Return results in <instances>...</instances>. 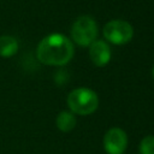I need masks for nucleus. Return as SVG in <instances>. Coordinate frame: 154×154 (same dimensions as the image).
Here are the masks:
<instances>
[{"label":"nucleus","instance_id":"nucleus-1","mask_svg":"<svg viewBox=\"0 0 154 154\" xmlns=\"http://www.w3.org/2000/svg\"><path fill=\"white\" fill-rule=\"evenodd\" d=\"M73 45L63 34H51L43 37L36 48L37 59L45 65L63 66L73 57Z\"/></svg>","mask_w":154,"mask_h":154},{"label":"nucleus","instance_id":"nucleus-2","mask_svg":"<svg viewBox=\"0 0 154 154\" xmlns=\"http://www.w3.org/2000/svg\"><path fill=\"white\" fill-rule=\"evenodd\" d=\"M67 105L70 109L79 116H88L96 111L99 106V97L95 91L88 88H77L67 96Z\"/></svg>","mask_w":154,"mask_h":154},{"label":"nucleus","instance_id":"nucleus-3","mask_svg":"<svg viewBox=\"0 0 154 154\" xmlns=\"http://www.w3.org/2000/svg\"><path fill=\"white\" fill-rule=\"evenodd\" d=\"M72 40L82 47L90 46L97 36V25L96 22L89 16L78 17L71 28Z\"/></svg>","mask_w":154,"mask_h":154},{"label":"nucleus","instance_id":"nucleus-4","mask_svg":"<svg viewBox=\"0 0 154 154\" xmlns=\"http://www.w3.org/2000/svg\"><path fill=\"white\" fill-rule=\"evenodd\" d=\"M103 37L114 45H125L134 36V29L130 23L122 19H113L106 23L102 30Z\"/></svg>","mask_w":154,"mask_h":154},{"label":"nucleus","instance_id":"nucleus-5","mask_svg":"<svg viewBox=\"0 0 154 154\" xmlns=\"http://www.w3.org/2000/svg\"><path fill=\"white\" fill-rule=\"evenodd\" d=\"M128 146V136L119 128L109 129L103 136V148L108 154H123Z\"/></svg>","mask_w":154,"mask_h":154},{"label":"nucleus","instance_id":"nucleus-6","mask_svg":"<svg viewBox=\"0 0 154 154\" xmlns=\"http://www.w3.org/2000/svg\"><path fill=\"white\" fill-rule=\"evenodd\" d=\"M89 57L95 66H105L111 59V48L102 40H95L89 48Z\"/></svg>","mask_w":154,"mask_h":154},{"label":"nucleus","instance_id":"nucleus-7","mask_svg":"<svg viewBox=\"0 0 154 154\" xmlns=\"http://www.w3.org/2000/svg\"><path fill=\"white\" fill-rule=\"evenodd\" d=\"M18 51V41L10 35L0 36V57L10 58Z\"/></svg>","mask_w":154,"mask_h":154},{"label":"nucleus","instance_id":"nucleus-8","mask_svg":"<svg viewBox=\"0 0 154 154\" xmlns=\"http://www.w3.org/2000/svg\"><path fill=\"white\" fill-rule=\"evenodd\" d=\"M55 124L59 130H61L64 132H69L76 126V117L71 112L63 111L58 114V117L55 119Z\"/></svg>","mask_w":154,"mask_h":154},{"label":"nucleus","instance_id":"nucleus-9","mask_svg":"<svg viewBox=\"0 0 154 154\" xmlns=\"http://www.w3.org/2000/svg\"><path fill=\"white\" fill-rule=\"evenodd\" d=\"M141 154H154V136H146L140 143Z\"/></svg>","mask_w":154,"mask_h":154},{"label":"nucleus","instance_id":"nucleus-10","mask_svg":"<svg viewBox=\"0 0 154 154\" xmlns=\"http://www.w3.org/2000/svg\"><path fill=\"white\" fill-rule=\"evenodd\" d=\"M152 76H153V78H154V65H153V67H152Z\"/></svg>","mask_w":154,"mask_h":154}]
</instances>
